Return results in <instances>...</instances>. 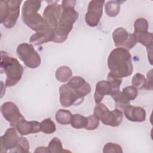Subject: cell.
I'll return each mask as SVG.
<instances>
[{
	"label": "cell",
	"mask_w": 153,
	"mask_h": 153,
	"mask_svg": "<svg viewBox=\"0 0 153 153\" xmlns=\"http://www.w3.org/2000/svg\"><path fill=\"white\" fill-rule=\"evenodd\" d=\"M112 87L109 81L102 80L97 82L94 94L96 103H100L105 95H110Z\"/></svg>",
	"instance_id": "18"
},
{
	"label": "cell",
	"mask_w": 153,
	"mask_h": 153,
	"mask_svg": "<svg viewBox=\"0 0 153 153\" xmlns=\"http://www.w3.org/2000/svg\"><path fill=\"white\" fill-rule=\"evenodd\" d=\"M87 117L88 122L85 129L87 130H94L99 126V120L93 114L89 115Z\"/></svg>",
	"instance_id": "32"
},
{
	"label": "cell",
	"mask_w": 153,
	"mask_h": 153,
	"mask_svg": "<svg viewBox=\"0 0 153 153\" xmlns=\"http://www.w3.org/2000/svg\"><path fill=\"white\" fill-rule=\"evenodd\" d=\"M149 23L145 18H138L134 23V30L133 33H141L148 31Z\"/></svg>",
	"instance_id": "28"
},
{
	"label": "cell",
	"mask_w": 153,
	"mask_h": 153,
	"mask_svg": "<svg viewBox=\"0 0 153 153\" xmlns=\"http://www.w3.org/2000/svg\"><path fill=\"white\" fill-rule=\"evenodd\" d=\"M75 4L76 1H62L61 16L57 26L54 29V42L63 43L68 39L79 16L78 13L74 8Z\"/></svg>",
	"instance_id": "1"
},
{
	"label": "cell",
	"mask_w": 153,
	"mask_h": 153,
	"mask_svg": "<svg viewBox=\"0 0 153 153\" xmlns=\"http://www.w3.org/2000/svg\"><path fill=\"white\" fill-rule=\"evenodd\" d=\"M72 76L71 69L67 66H61L59 67L55 72L56 79L60 82H66L68 81Z\"/></svg>",
	"instance_id": "20"
},
{
	"label": "cell",
	"mask_w": 153,
	"mask_h": 153,
	"mask_svg": "<svg viewBox=\"0 0 153 153\" xmlns=\"http://www.w3.org/2000/svg\"><path fill=\"white\" fill-rule=\"evenodd\" d=\"M112 39L117 47L123 48L130 50L137 44V41L133 33L128 32L123 27L116 28L112 32Z\"/></svg>",
	"instance_id": "9"
},
{
	"label": "cell",
	"mask_w": 153,
	"mask_h": 153,
	"mask_svg": "<svg viewBox=\"0 0 153 153\" xmlns=\"http://www.w3.org/2000/svg\"><path fill=\"white\" fill-rule=\"evenodd\" d=\"M40 130L45 134H50L56 131V127L51 119L47 118L40 123Z\"/></svg>",
	"instance_id": "25"
},
{
	"label": "cell",
	"mask_w": 153,
	"mask_h": 153,
	"mask_svg": "<svg viewBox=\"0 0 153 153\" xmlns=\"http://www.w3.org/2000/svg\"><path fill=\"white\" fill-rule=\"evenodd\" d=\"M41 6L40 1L27 0L24 2L22 9V19L23 23L36 32L50 29L46 21L38 12Z\"/></svg>",
	"instance_id": "3"
},
{
	"label": "cell",
	"mask_w": 153,
	"mask_h": 153,
	"mask_svg": "<svg viewBox=\"0 0 153 153\" xmlns=\"http://www.w3.org/2000/svg\"><path fill=\"white\" fill-rule=\"evenodd\" d=\"M131 84L137 90L144 88L146 85V78L145 76L140 73H136L132 77Z\"/></svg>",
	"instance_id": "27"
},
{
	"label": "cell",
	"mask_w": 153,
	"mask_h": 153,
	"mask_svg": "<svg viewBox=\"0 0 153 153\" xmlns=\"http://www.w3.org/2000/svg\"><path fill=\"white\" fill-rule=\"evenodd\" d=\"M68 85L81 96L88 94L91 90V86L84 78L79 76L72 77L68 82Z\"/></svg>",
	"instance_id": "14"
},
{
	"label": "cell",
	"mask_w": 153,
	"mask_h": 153,
	"mask_svg": "<svg viewBox=\"0 0 153 153\" xmlns=\"http://www.w3.org/2000/svg\"><path fill=\"white\" fill-rule=\"evenodd\" d=\"M104 1H91L85 15V22L88 26L95 27L99 24L103 14Z\"/></svg>",
	"instance_id": "11"
},
{
	"label": "cell",
	"mask_w": 153,
	"mask_h": 153,
	"mask_svg": "<svg viewBox=\"0 0 153 153\" xmlns=\"http://www.w3.org/2000/svg\"><path fill=\"white\" fill-rule=\"evenodd\" d=\"M87 117H85L81 114H73L71 117V126L76 129L85 128L87 124Z\"/></svg>",
	"instance_id": "23"
},
{
	"label": "cell",
	"mask_w": 153,
	"mask_h": 153,
	"mask_svg": "<svg viewBox=\"0 0 153 153\" xmlns=\"http://www.w3.org/2000/svg\"><path fill=\"white\" fill-rule=\"evenodd\" d=\"M1 72L7 76L5 85L11 87L17 84L23 74V68L19 60L7 52L1 51Z\"/></svg>",
	"instance_id": "4"
},
{
	"label": "cell",
	"mask_w": 153,
	"mask_h": 153,
	"mask_svg": "<svg viewBox=\"0 0 153 153\" xmlns=\"http://www.w3.org/2000/svg\"><path fill=\"white\" fill-rule=\"evenodd\" d=\"M16 52L19 59L29 68L35 69L40 66L41 57L32 44L22 43L17 46Z\"/></svg>",
	"instance_id": "7"
},
{
	"label": "cell",
	"mask_w": 153,
	"mask_h": 153,
	"mask_svg": "<svg viewBox=\"0 0 153 153\" xmlns=\"http://www.w3.org/2000/svg\"><path fill=\"white\" fill-rule=\"evenodd\" d=\"M54 40V29H48L45 31L36 32L29 39V42L33 45H39Z\"/></svg>",
	"instance_id": "17"
},
{
	"label": "cell",
	"mask_w": 153,
	"mask_h": 153,
	"mask_svg": "<svg viewBox=\"0 0 153 153\" xmlns=\"http://www.w3.org/2000/svg\"><path fill=\"white\" fill-rule=\"evenodd\" d=\"M137 42H139L142 45L146 47L147 51L152 50L153 37L152 33L148 31L141 33H133Z\"/></svg>",
	"instance_id": "19"
},
{
	"label": "cell",
	"mask_w": 153,
	"mask_h": 153,
	"mask_svg": "<svg viewBox=\"0 0 153 153\" xmlns=\"http://www.w3.org/2000/svg\"><path fill=\"white\" fill-rule=\"evenodd\" d=\"M107 64L109 73L117 78L127 77L133 73L131 55L123 48L117 47L112 50L108 56Z\"/></svg>",
	"instance_id": "2"
},
{
	"label": "cell",
	"mask_w": 153,
	"mask_h": 153,
	"mask_svg": "<svg viewBox=\"0 0 153 153\" xmlns=\"http://www.w3.org/2000/svg\"><path fill=\"white\" fill-rule=\"evenodd\" d=\"M123 111L124 116L130 121L143 122L146 119V111L142 107L133 106L130 105Z\"/></svg>",
	"instance_id": "15"
},
{
	"label": "cell",
	"mask_w": 153,
	"mask_h": 153,
	"mask_svg": "<svg viewBox=\"0 0 153 153\" xmlns=\"http://www.w3.org/2000/svg\"><path fill=\"white\" fill-rule=\"evenodd\" d=\"M152 69H151L147 74V78L146 79V85L145 88L146 90H152Z\"/></svg>",
	"instance_id": "33"
},
{
	"label": "cell",
	"mask_w": 153,
	"mask_h": 153,
	"mask_svg": "<svg viewBox=\"0 0 153 153\" xmlns=\"http://www.w3.org/2000/svg\"><path fill=\"white\" fill-rule=\"evenodd\" d=\"M123 1H109L105 5V13L109 17H116L120 11L121 3Z\"/></svg>",
	"instance_id": "21"
},
{
	"label": "cell",
	"mask_w": 153,
	"mask_h": 153,
	"mask_svg": "<svg viewBox=\"0 0 153 153\" xmlns=\"http://www.w3.org/2000/svg\"><path fill=\"white\" fill-rule=\"evenodd\" d=\"M22 1L5 0L0 2V19L3 26L8 29L15 26L20 14Z\"/></svg>",
	"instance_id": "5"
},
{
	"label": "cell",
	"mask_w": 153,
	"mask_h": 153,
	"mask_svg": "<svg viewBox=\"0 0 153 153\" xmlns=\"http://www.w3.org/2000/svg\"><path fill=\"white\" fill-rule=\"evenodd\" d=\"M61 13V4H57V2H52L46 6L44 10L42 17L50 29H54L56 28L59 23Z\"/></svg>",
	"instance_id": "13"
},
{
	"label": "cell",
	"mask_w": 153,
	"mask_h": 153,
	"mask_svg": "<svg viewBox=\"0 0 153 153\" xmlns=\"http://www.w3.org/2000/svg\"><path fill=\"white\" fill-rule=\"evenodd\" d=\"M1 112L5 120L9 122L11 127H16L19 123L25 119L16 104L12 102L4 103L1 105Z\"/></svg>",
	"instance_id": "12"
},
{
	"label": "cell",
	"mask_w": 153,
	"mask_h": 153,
	"mask_svg": "<svg viewBox=\"0 0 153 153\" xmlns=\"http://www.w3.org/2000/svg\"><path fill=\"white\" fill-rule=\"evenodd\" d=\"M107 79L112 87V91L110 94V96L120 91V87L122 82V78H117L109 72L107 76Z\"/></svg>",
	"instance_id": "29"
},
{
	"label": "cell",
	"mask_w": 153,
	"mask_h": 153,
	"mask_svg": "<svg viewBox=\"0 0 153 153\" xmlns=\"http://www.w3.org/2000/svg\"><path fill=\"white\" fill-rule=\"evenodd\" d=\"M34 152H50L48 151V149L47 147H45V146H39L34 151Z\"/></svg>",
	"instance_id": "34"
},
{
	"label": "cell",
	"mask_w": 153,
	"mask_h": 153,
	"mask_svg": "<svg viewBox=\"0 0 153 153\" xmlns=\"http://www.w3.org/2000/svg\"><path fill=\"white\" fill-rule=\"evenodd\" d=\"M22 136L18 134L16 127L8 128L0 137L1 152H19Z\"/></svg>",
	"instance_id": "8"
},
{
	"label": "cell",
	"mask_w": 153,
	"mask_h": 153,
	"mask_svg": "<svg viewBox=\"0 0 153 153\" xmlns=\"http://www.w3.org/2000/svg\"><path fill=\"white\" fill-rule=\"evenodd\" d=\"M72 114L69 110L60 109L58 110L55 115L56 121L62 125H68L71 124Z\"/></svg>",
	"instance_id": "22"
},
{
	"label": "cell",
	"mask_w": 153,
	"mask_h": 153,
	"mask_svg": "<svg viewBox=\"0 0 153 153\" xmlns=\"http://www.w3.org/2000/svg\"><path fill=\"white\" fill-rule=\"evenodd\" d=\"M16 128L20 135L25 136L29 134L40 132V123L37 121H26L25 119L22 120L16 126Z\"/></svg>",
	"instance_id": "16"
},
{
	"label": "cell",
	"mask_w": 153,
	"mask_h": 153,
	"mask_svg": "<svg viewBox=\"0 0 153 153\" xmlns=\"http://www.w3.org/2000/svg\"><path fill=\"white\" fill-rule=\"evenodd\" d=\"M122 147L115 143L109 142L106 143L103 148V153H122Z\"/></svg>",
	"instance_id": "31"
},
{
	"label": "cell",
	"mask_w": 153,
	"mask_h": 153,
	"mask_svg": "<svg viewBox=\"0 0 153 153\" xmlns=\"http://www.w3.org/2000/svg\"><path fill=\"white\" fill-rule=\"evenodd\" d=\"M59 95L60 103L65 108L72 105L78 106L81 104L84 100V97L79 95L68 84H64L60 86Z\"/></svg>",
	"instance_id": "10"
},
{
	"label": "cell",
	"mask_w": 153,
	"mask_h": 153,
	"mask_svg": "<svg viewBox=\"0 0 153 153\" xmlns=\"http://www.w3.org/2000/svg\"><path fill=\"white\" fill-rule=\"evenodd\" d=\"M94 108V115L106 126L117 127L120 126L123 120V114L119 108L110 111L102 103H96Z\"/></svg>",
	"instance_id": "6"
},
{
	"label": "cell",
	"mask_w": 153,
	"mask_h": 153,
	"mask_svg": "<svg viewBox=\"0 0 153 153\" xmlns=\"http://www.w3.org/2000/svg\"><path fill=\"white\" fill-rule=\"evenodd\" d=\"M121 92L124 96L130 101L134 100L138 94L137 90L132 85L124 87Z\"/></svg>",
	"instance_id": "30"
},
{
	"label": "cell",
	"mask_w": 153,
	"mask_h": 153,
	"mask_svg": "<svg viewBox=\"0 0 153 153\" xmlns=\"http://www.w3.org/2000/svg\"><path fill=\"white\" fill-rule=\"evenodd\" d=\"M111 96L114 100L115 106H117V108H120L123 110L127 106L130 105V101L124 96V95L123 94L122 92L120 91V90L115 93L111 94Z\"/></svg>",
	"instance_id": "24"
},
{
	"label": "cell",
	"mask_w": 153,
	"mask_h": 153,
	"mask_svg": "<svg viewBox=\"0 0 153 153\" xmlns=\"http://www.w3.org/2000/svg\"><path fill=\"white\" fill-rule=\"evenodd\" d=\"M47 148L50 153H57L62 152L63 151H68L63 149L62 143L60 139L57 137H53L50 140Z\"/></svg>",
	"instance_id": "26"
}]
</instances>
